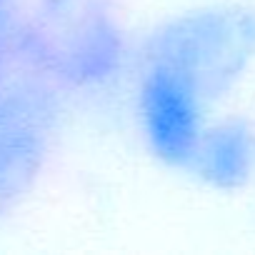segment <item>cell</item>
<instances>
[{
  "mask_svg": "<svg viewBox=\"0 0 255 255\" xmlns=\"http://www.w3.org/2000/svg\"><path fill=\"white\" fill-rule=\"evenodd\" d=\"M15 48H18V33L15 30L0 35V85H3V80H5V75L10 70V63L8 60L15 53Z\"/></svg>",
  "mask_w": 255,
  "mask_h": 255,
  "instance_id": "5b68a950",
  "label": "cell"
},
{
  "mask_svg": "<svg viewBox=\"0 0 255 255\" xmlns=\"http://www.w3.org/2000/svg\"><path fill=\"white\" fill-rule=\"evenodd\" d=\"M55 95L58 85L28 58L0 85V213L30 193L45 165L58 125Z\"/></svg>",
  "mask_w": 255,
  "mask_h": 255,
  "instance_id": "7a4b0ae2",
  "label": "cell"
},
{
  "mask_svg": "<svg viewBox=\"0 0 255 255\" xmlns=\"http://www.w3.org/2000/svg\"><path fill=\"white\" fill-rule=\"evenodd\" d=\"M135 118L148 150L168 165H188L205 130L208 95L173 65L148 58L135 83Z\"/></svg>",
  "mask_w": 255,
  "mask_h": 255,
  "instance_id": "3957f363",
  "label": "cell"
},
{
  "mask_svg": "<svg viewBox=\"0 0 255 255\" xmlns=\"http://www.w3.org/2000/svg\"><path fill=\"white\" fill-rule=\"evenodd\" d=\"M13 33V5L10 0H0V35Z\"/></svg>",
  "mask_w": 255,
  "mask_h": 255,
  "instance_id": "8992f818",
  "label": "cell"
},
{
  "mask_svg": "<svg viewBox=\"0 0 255 255\" xmlns=\"http://www.w3.org/2000/svg\"><path fill=\"white\" fill-rule=\"evenodd\" d=\"M188 168L210 188H243L255 173V128L243 118L208 123Z\"/></svg>",
  "mask_w": 255,
  "mask_h": 255,
  "instance_id": "277c9868",
  "label": "cell"
},
{
  "mask_svg": "<svg viewBox=\"0 0 255 255\" xmlns=\"http://www.w3.org/2000/svg\"><path fill=\"white\" fill-rule=\"evenodd\" d=\"M148 58L173 65L213 100L255 58V13L215 5L180 15L153 35Z\"/></svg>",
  "mask_w": 255,
  "mask_h": 255,
  "instance_id": "6da1fadb",
  "label": "cell"
}]
</instances>
